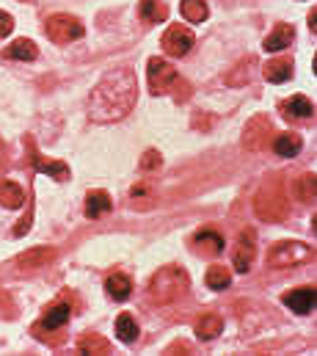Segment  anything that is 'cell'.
I'll return each mask as SVG.
<instances>
[{
	"instance_id": "3957f363",
	"label": "cell",
	"mask_w": 317,
	"mask_h": 356,
	"mask_svg": "<svg viewBox=\"0 0 317 356\" xmlns=\"http://www.w3.org/2000/svg\"><path fill=\"white\" fill-rule=\"evenodd\" d=\"M188 290H190V276L179 266H163L152 276V284H149V296L155 304H174L185 298Z\"/></svg>"
},
{
	"instance_id": "d4e9b609",
	"label": "cell",
	"mask_w": 317,
	"mask_h": 356,
	"mask_svg": "<svg viewBox=\"0 0 317 356\" xmlns=\"http://www.w3.org/2000/svg\"><path fill=\"white\" fill-rule=\"evenodd\" d=\"M78 351L80 354H88V356H97V354H111V343L94 332H86L83 337L78 340Z\"/></svg>"
},
{
	"instance_id": "2e32d148",
	"label": "cell",
	"mask_w": 317,
	"mask_h": 356,
	"mask_svg": "<svg viewBox=\"0 0 317 356\" xmlns=\"http://www.w3.org/2000/svg\"><path fill=\"white\" fill-rule=\"evenodd\" d=\"M0 204L8 210H19L25 204V191L14 179H0Z\"/></svg>"
},
{
	"instance_id": "cb8c5ba5",
	"label": "cell",
	"mask_w": 317,
	"mask_h": 356,
	"mask_svg": "<svg viewBox=\"0 0 317 356\" xmlns=\"http://www.w3.org/2000/svg\"><path fill=\"white\" fill-rule=\"evenodd\" d=\"M221 332H224V318L216 315V312L202 315L199 323H196V337H199V340H213V337H218Z\"/></svg>"
},
{
	"instance_id": "83f0119b",
	"label": "cell",
	"mask_w": 317,
	"mask_h": 356,
	"mask_svg": "<svg viewBox=\"0 0 317 356\" xmlns=\"http://www.w3.org/2000/svg\"><path fill=\"white\" fill-rule=\"evenodd\" d=\"M179 11H182V17L188 22H204L207 14H210V8H207L204 0H182L179 3Z\"/></svg>"
},
{
	"instance_id": "f546056e",
	"label": "cell",
	"mask_w": 317,
	"mask_h": 356,
	"mask_svg": "<svg viewBox=\"0 0 317 356\" xmlns=\"http://www.w3.org/2000/svg\"><path fill=\"white\" fill-rule=\"evenodd\" d=\"M251 64H254V58H245V61L240 64L238 72H229V75H227V83H229V86H243V83L251 78Z\"/></svg>"
},
{
	"instance_id": "9c48e42d",
	"label": "cell",
	"mask_w": 317,
	"mask_h": 356,
	"mask_svg": "<svg viewBox=\"0 0 317 356\" xmlns=\"http://www.w3.org/2000/svg\"><path fill=\"white\" fill-rule=\"evenodd\" d=\"M147 81H149V91L160 97V94H165V91H171L174 83H179V75H177V70L168 64V61H163V58H149V64H147Z\"/></svg>"
},
{
	"instance_id": "ac0fdd59",
	"label": "cell",
	"mask_w": 317,
	"mask_h": 356,
	"mask_svg": "<svg viewBox=\"0 0 317 356\" xmlns=\"http://www.w3.org/2000/svg\"><path fill=\"white\" fill-rule=\"evenodd\" d=\"M301 147H304V141L295 133H276L273 136V152L282 158H295L301 152Z\"/></svg>"
},
{
	"instance_id": "e0dca14e",
	"label": "cell",
	"mask_w": 317,
	"mask_h": 356,
	"mask_svg": "<svg viewBox=\"0 0 317 356\" xmlns=\"http://www.w3.org/2000/svg\"><path fill=\"white\" fill-rule=\"evenodd\" d=\"M282 111H284L290 119H309V116L315 113V105H312L309 97L295 94V97H290V99L282 102Z\"/></svg>"
},
{
	"instance_id": "836d02e7",
	"label": "cell",
	"mask_w": 317,
	"mask_h": 356,
	"mask_svg": "<svg viewBox=\"0 0 317 356\" xmlns=\"http://www.w3.org/2000/svg\"><path fill=\"white\" fill-rule=\"evenodd\" d=\"M8 163H11V161H8V149H6V141L0 138V175L8 169Z\"/></svg>"
},
{
	"instance_id": "ffe728a7",
	"label": "cell",
	"mask_w": 317,
	"mask_h": 356,
	"mask_svg": "<svg viewBox=\"0 0 317 356\" xmlns=\"http://www.w3.org/2000/svg\"><path fill=\"white\" fill-rule=\"evenodd\" d=\"M111 207H113V202L105 191H88L86 193V216L88 218H99V216L111 213Z\"/></svg>"
},
{
	"instance_id": "e575fe53",
	"label": "cell",
	"mask_w": 317,
	"mask_h": 356,
	"mask_svg": "<svg viewBox=\"0 0 317 356\" xmlns=\"http://www.w3.org/2000/svg\"><path fill=\"white\" fill-rule=\"evenodd\" d=\"M315 17H317L315 11H309V28H312V33H315Z\"/></svg>"
},
{
	"instance_id": "4dcf8cb0",
	"label": "cell",
	"mask_w": 317,
	"mask_h": 356,
	"mask_svg": "<svg viewBox=\"0 0 317 356\" xmlns=\"http://www.w3.org/2000/svg\"><path fill=\"white\" fill-rule=\"evenodd\" d=\"M160 163H163V158H160L158 149H147V152H144V158H141V169H144V172L160 169Z\"/></svg>"
},
{
	"instance_id": "6da1fadb",
	"label": "cell",
	"mask_w": 317,
	"mask_h": 356,
	"mask_svg": "<svg viewBox=\"0 0 317 356\" xmlns=\"http://www.w3.org/2000/svg\"><path fill=\"white\" fill-rule=\"evenodd\" d=\"M138 99V83L133 67H116L102 75V81L88 94V116L97 124H113L124 119Z\"/></svg>"
},
{
	"instance_id": "277c9868",
	"label": "cell",
	"mask_w": 317,
	"mask_h": 356,
	"mask_svg": "<svg viewBox=\"0 0 317 356\" xmlns=\"http://www.w3.org/2000/svg\"><path fill=\"white\" fill-rule=\"evenodd\" d=\"M312 257V246L301 241H282L268 252V266L270 268H295L304 266Z\"/></svg>"
},
{
	"instance_id": "4316f807",
	"label": "cell",
	"mask_w": 317,
	"mask_h": 356,
	"mask_svg": "<svg viewBox=\"0 0 317 356\" xmlns=\"http://www.w3.org/2000/svg\"><path fill=\"white\" fill-rule=\"evenodd\" d=\"M204 282H207L210 290H227L232 284V270L224 266H213L204 273Z\"/></svg>"
},
{
	"instance_id": "ba28073f",
	"label": "cell",
	"mask_w": 317,
	"mask_h": 356,
	"mask_svg": "<svg viewBox=\"0 0 317 356\" xmlns=\"http://www.w3.org/2000/svg\"><path fill=\"white\" fill-rule=\"evenodd\" d=\"M160 44H163V50H165L171 58H182V56H188V53L193 50L196 36H193V31L185 28V25H168V31L160 36Z\"/></svg>"
},
{
	"instance_id": "8992f818",
	"label": "cell",
	"mask_w": 317,
	"mask_h": 356,
	"mask_svg": "<svg viewBox=\"0 0 317 356\" xmlns=\"http://www.w3.org/2000/svg\"><path fill=\"white\" fill-rule=\"evenodd\" d=\"M273 136H276V130H273L270 119H268V116H254V119H248V124L243 127V147H245L248 152H262V149L273 141Z\"/></svg>"
},
{
	"instance_id": "5bb4252c",
	"label": "cell",
	"mask_w": 317,
	"mask_h": 356,
	"mask_svg": "<svg viewBox=\"0 0 317 356\" xmlns=\"http://www.w3.org/2000/svg\"><path fill=\"white\" fill-rule=\"evenodd\" d=\"M293 39H295V28H293L290 22H279V25L268 33L265 50H268V53H282V50H287V47L293 44Z\"/></svg>"
},
{
	"instance_id": "7c38bea8",
	"label": "cell",
	"mask_w": 317,
	"mask_h": 356,
	"mask_svg": "<svg viewBox=\"0 0 317 356\" xmlns=\"http://www.w3.org/2000/svg\"><path fill=\"white\" fill-rule=\"evenodd\" d=\"M193 249L204 257H218L224 252V238L221 232H213V229H199L193 235Z\"/></svg>"
},
{
	"instance_id": "8fae6325",
	"label": "cell",
	"mask_w": 317,
	"mask_h": 356,
	"mask_svg": "<svg viewBox=\"0 0 317 356\" xmlns=\"http://www.w3.org/2000/svg\"><path fill=\"white\" fill-rule=\"evenodd\" d=\"M284 307L293 309L295 315H309L315 309V301H317V293L315 287H295L290 293H284Z\"/></svg>"
},
{
	"instance_id": "603a6c76",
	"label": "cell",
	"mask_w": 317,
	"mask_h": 356,
	"mask_svg": "<svg viewBox=\"0 0 317 356\" xmlns=\"http://www.w3.org/2000/svg\"><path fill=\"white\" fill-rule=\"evenodd\" d=\"M105 290H108V296H111L113 301H127L130 293H133V282H130V276H124V273H111L108 282H105Z\"/></svg>"
},
{
	"instance_id": "52a82bcc",
	"label": "cell",
	"mask_w": 317,
	"mask_h": 356,
	"mask_svg": "<svg viewBox=\"0 0 317 356\" xmlns=\"http://www.w3.org/2000/svg\"><path fill=\"white\" fill-rule=\"evenodd\" d=\"M70 318H72V307H70L67 301H53V304H47V309H44L42 321L31 326V332H33L36 337H42V340H44V337H47V332H61V329L70 323Z\"/></svg>"
},
{
	"instance_id": "d6a6232c",
	"label": "cell",
	"mask_w": 317,
	"mask_h": 356,
	"mask_svg": "<svg viewBox=\"0 0 317 356\" xmlns=\"http://www.w3.org/2000/svg\"><path fill=\"white\" fill-rule=\"evenodd\" d=\"M14 31V17L8 11H0V39H6Z\"/></svg>"
},
{
	"instance_id": "7a4b0ae2",
	"label": "cell",
	"mask_w": 317,
	"mask_h": 356,
	"mask_svg": "<svg viewBox=\"0 0 317 356\" xmlns=\"http://www.w3.org/2000/svg\"><path fill=\"white\" fill-rule=\"evenodd\" d=\"M287 210H290V202H287L284 179L279 177V175H273V177L265 179L262 188L257 191L254 213H257L262 221H284V218H287Z\"/></svg>"
},
{
	"instance_id": "44dd1931",
	"label": "cell",
	"mask_w": 317,
	"mask_h": 356,
	"mask_svg": "<svg viewBox=\"0 0 317 356\" xmlns=\"http://www.w3.org/2000/svg\"><path fill=\"white\" fill-rule=\"evenodd\" d=\"M33 166H36V172L58 179V182H67L70 179V166L64 161H47V158H39V152H36L33 155Z\"/></svg>"
},
{
	"instance_id": "4fadbf2b",
	"label": "cell",
	"mask_w": 317,
	"mask_h": 356,
	"mask_svg": "<svg viewBox=\"0 0 317 356\" xmlns=\"http://www.w3.org/2000/svg\"><path fill=\"white\" fill-rule=\"evenodd\" d=\"M56 260V249H47V246H39V249H28L17 257V268L19 270H36V268L50 266Z\"/></svg>"
},
{
	"instance_id": "7402d4cb",
	"label": "cell",
	"mask_w": 317,
	"mask_h": 356,
	"mask_svg": "<svg viewBox=\"0 0 317 356\" xmlns=\"http://www.w3.org/2000/svg\"><path fill=\"white\" fill-rule=\"evenodd\" d=\"M6 58H14V61H36L39 56V47L31 42V39H14V44H8L3 50Z\"/></svg>"
},
{
	"instance_id": "1f68e13d",
	"label": "cell",
	"mask_w": 317,
	"mask_h": 356,
	"mask_svg": "<svg viewBox=\"0 0 317 356\" xmlns=\"http://www.w3.org/2000/svg\"><path fill=\"white\" fill-rule=\"evenodd\" d=\"M31 221H33V210L28 207V210H25V216H22V221L14 227V238H22V235L31 229Z\"/></svg>"
},
{
	"instance_id": "5b68a950",
	"label": "cell",
	"mask_w": 317,
	"mask_h": 356,
	"mask_svg": "<svg viewBox=\"0 0 317 356\" xmlns=\"http://www.w3.org/2000/svg\"><path fill=\"white\" fill-rule=\"evenodd\" d=\"M44 31H47V36L56 44H70V42H75V39H80L86 33L83 22H80L78 17H72V14H53V17H47Z\"/></svg>"
},
{
	"instance_id": "484cf974",
	"label": "cell",
	"mask_w": 317,
	"mask_h": 356,
	"mask_svg": "<svg viewBox=\"0 0 317 356\" xmlns=\"http://www.w3.org/2000/svg\"><path fill=\"white\" fill-rule=\"evenodd\" d=\"M138 332H141V329H138V323H136L133 315L124 312V315L116 318V337H119L122 343H127V346L136 343V340H138Z\"/></svg>"
},
{
	"instance_id": "9a60e30c",
	"label": "cell",
	"mask_w": 317,
	"mask_h": 356,
	"mask_svg": "<svg viewBox=\"0 0 317 356\" xmlns=\"http://www.w3.org/2000/svg\"><path fill=\"white\" fill-rule=\"evenodd\" d=\"M262 75L268 83H287L293 78V61L290 58H270L265 67H262Z\"/></svg>"
},
{
	"instance_id": "d6986e66",
	"label": "cell",
	"mask_w": 317,
	"mask_h": 356,
	"mask_svg": "<svg viewBox=\"0 0 317 356\" xmlns=\"http://www.w3.org/2000/svg\"><path fill=\"white\" fill-rule=\"evenodd\" d=\"M138 17L147 22V25H158L168 19V6L163 0H141L138 3Z\"/></svg>"
},
{
	"instance_id": "30bf717a",
	"label": "cell",
	"mask_w": 317,
	"mask_h": 356,
	"mask_svg": "<svg viewBox=\"0 0 317 356\" xmlns=\"http://www.w3.org/2000/svg\"><path fill=\"white\" fill-rule=\"evenodd\" d=\"M257 257V232L254 229H243L235 243V254H232V266L238 273H248Z\"/></svg>"
},
{
	"instance_id": "f1b7e54d",
	"label": "cell",
	"mask_w": 317,
	"mask_h": 356,
	"mask_svg": "<svg viewBox=\"0 0 317 356\" xmlns=\"http://www.w3.org/2000/svg\"><path fill=\"white\" fill-rule=\"evenodd\" d=\"M295 193H298V199H301V202L312 204V202H315V196H317L315 175H301V177L295 179Z\"/></svg>"
}]
</instances>
